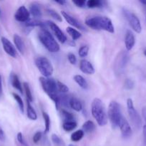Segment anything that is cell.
Masks as SVG:
<instances>
[{"mask_svg": "<svg viewBox=\"0 0 146 146\" xmlns=\"http://www.w3.org/2000/svg\"><path fill=\"white\" fill-rule=\"evenodd\" d=\"M47 24L49 27L50 28V29L52 30L53 34H54L56 37H57V39L59 40L60 42H61L62 44H64L67 41V36H65V34H64L62 31L60 29V27L55 24V23L52 22V21H47Z\"/></svg>", "mask_w": 146, "mask_h": 146, "instance_id": "obj_10", "label": "cell"}, {"mask_svg": "<svg viewBox=\"0 0 146 146\" xmlns=\"http://www.w3.org/2000/svg\"><path fill=\"white\" fill-rule=\"evenodd\" d=\"M123 12L125 17V19H127V22L129 23L130 26L131 27V28L133 29L136 33L140 34L142 31V27L138 17H137L135 14H133V12L130 11L129 10L126 9H123Z\"/></svg>", "mask_w": 146, "mask_h": 146, "instance_id": "obj_9", "label": "cell"}, {"mask_svg": "<svg viewBox=\"0 0 146 146\" xmlns=\"http://www.w3.org/2000/svg\"><path fill=\"white\" fill-rule=\"evenodd\" d=\"M104 1L100 0H89L87 1L86 7L88 8H101L104 7Z\"/></svg>", "mask_w": 146, "mask_h": 146, "instance_id": "obj_25", "label": "cell"}, {"mask_svg": "<svg viewBox=\"0 0 146 146\" xmlns=\"http://www.w3.org/2000/svg\"><path fill=\"white\" fill-rule=\"evenodd\" d=\"M127 112H128L129 118L131 121L132 124L135 128L136 129H140L142 127V119L140 115L137 113L135 108L134 105H133V101L131 98H127Z\"/></svg>", "mask_w": 146, "mask_h": 146, "instance_id": "obj_8", "label": "cell"}, {"mask_svg": "<svg viewBox=\"0 0 146 146\" xmlns=\"http://www.w3.org/2000/svg\"><path fill=\"white\" fill-rule=\"evenodd\" d=\"M14 43L15 45L16 48H17L19 51L21 53V54H24V51L26 50L25 44H24V41H23L22 38L18 34H14Z\"/></svg>", "mask_w": 146, "mask_h": 146, "instance_id": "obj_17", "label": "cell"}, {"mask_svg": "<svg viewBox=\"0 0 146 146\" xmlns=\"http://www.w3.org/2000/svg\"><path fill=\"white\" fill-rule=\"evenodd\" d=\"M10 82H11V86L14 87L15 89H17V91H19L21 94H23V88L22 86H21V82L19 81V78L17 74H14V73H11L10 74Z\"/></svg>", "mask_w": 146, "mask_h": 146, "instance_id": "obj_18", "label": "cell"}, {"mask_svg": "<svg viewBox=\"0 0 146 146\" xmlns=\"http://www.w3.org/2000/svg\"><path fill=\"white\" fill-rule=\"evenodd\" d=\"M25 26L27 27H40L41 29H44L47 27V22H43L37 19H29L25 23Z\"/></svg>", "mask_w": 146, "mask_h": 146, "instance_id": "obj_21", "label": "cell"}, {"mask_svg": "<svg viewBox=\"0 0 146 146\" xmlns=\"http://www.w3.org/2000/svg\"><path fill=\"white\" fill-rule=\"evenodd\" d=\"M27 116L29 119L32 120V121H36L37 119V115L36 113L35 110L34 109L31 105V103L27 101Z\"/></svg>", "mask_w": 146, "mask_h": 146, "instance_id": "obj_24", "label": "cell"}, {"mask_svg": "<svg viewBox=\"0 0 146 146\" xmlns=\"http://www.w3.org/2000/svg\"><path fill=\"white\" fill-rule=\"evenodd\" d=\"M80 68L81 71L86 74H93L94 73V68L92 64L87 60L83 59L80 63Z\"/></svg>", "mask_w": 146, "mask_h": 146, "instance_id": "obj_16", "label": "cell"}, {"mask_svg": "<svg viewBox=\"0 0 146 146\" xmlns=\"http://www.w3.org/2000/svg\"><path fill=\"white\" fill-rule=\"evenodd\" d=\"M144 54H145V56H146V50L144 51Z\"/></svg>", "mask_w": 146, "mask_h": 146, "instance_id": "obj_49", "label": "cell"}, {"mask_svg": "<svg viewBox=\"0 0 146 146\" xmlns=\"http://www.w3.org/2000/svg\"><path fill=\"white\" fill-rule=\"evenodd\" d=\"M73 4H75L77 7H80V8H83V7H86V4H87V1L85 0H76V1H72Z\"/></svg>", "mask_w": 146, "mask_h": 146, "instance_id": "obj_41", "label": "cell"}, {"mask_svg": "<svg viewBox=\"0 0 146 146\" xmlns=\"http://www.w3.org/2000/svg\"><path fill=\"white\" fill-rule=\"evenodd\" d=\"M51 138H52V142L54 143L56 145L64 146V142H63L61 138L58 136V135H56V134H52V135Z\"/></svg>", "mask_w": 146, "mask_h": 146, "instance_id": "obj_35", "label": "cell"}, {"mask_svg": "<svg viewBox=\"0 0 146 146\" xmlns=\"http://www.w3.org/2000/svg\"><path fill=\"white\" fill-rule=\"evenodd\" d=\"M135 44V38L131 31L128 30L127 31L125 34V48L127 51H130L132 48L134 47Z\"/></svg>", "mask_w": 146, "mask_h": 146, "instance_id": "obj_15", "label": "cell"}, {"mask_svg": "<svg viewBox=\"0 0 146 146\" xmlns=\"http://www.w3.org/2000/svg\"><path fill=\"white\" fill-rule=\"evenodd\" d=\"M74 81L83 89H87L88 88V84H87V81L82 76L75 75L74 76Z\"/></svg>", "mask_w": 146, "mask_h": 146, "instance_id": "obj_22", "label": "cell"}, {"mask_svg": "<svg viewBox=\"0 0 146 146\" xmlns=\"http://www.w3.org/2000/svg\"><path fill=\"white\" fill-rule=\"evenodd\" d=\"M40 82L44 92L55 104L56 109L59 110L60 107V94L57 90V81L52 78L40 77Z\"/></svg>", "mask_w": 146, "mask_h": 146, "instance_id": "obj_2", "label": "cell"}, {"mask_svg": "<svg viewBox=\"0 0 146 146\" xmlns=\"http://www.w3.org/2000/svg\"><path fill=\"white\" fill-rule=\"evenodd\" d=\"M62 17H64V19L66 20V21H67L68 24H70V25L75 27V28L79 29L82 30V31H86V29L84 28V26H83L77 19H75L74 17H73L72 16L69 14L68 13L65 12V11H62Z\"/></svg>", "mask_w": 146, "mask_h": 146, "instance_id": "obj_13", "label": "cell"}, {"mask_svg": "<svg viewBox=\"0 0 146 146\" xmlns=\"http://www.w3.org/2000/svg\"><path fill=\"white\" fill-rule=\"evenodd\" d=\"M120 129L121 131L122 136L125 139H127L129 138L132 135V129L131 127H130V124L127 122V120L125 119V118L123 117L121 120V122L120 124Z\"/></svg>", "mask_w": 146, "mask_h": 146, "instance_id": "obj_14", "label": "cell"}, {"mask_svg": "<svg viewBox=\"0 0 146 146\" xmlns=\"http://www.w3.org/2000/svg\"><path fill=\"white\" fill-rule=\"evenodd\" d=\"M1 44H2L3 48H4V51L7 53L8 55L10 56L13 57V58H17V51L16 50L14 46L11 44V41L7 38L6 37H1Z\"/></svg>", "mask_w": 146, "mask_h": 146, "instance_id": "obj_12", "label": "cell"}, {"mask_svg": "<svg viewBox=\"0 0 146 146\" xmlns=\"http://www.w3.org/2000/svg\"><path fill=\"white\" fill-rule=\"evenodd\" d=\"M107 116L113 128H116L120 126V122L123 116L122 115L121 109L118 103L115 101L110 102L108 107Z\"/></svg>", "mask_w": 146, "mask_h": 146, "instance_id": "obj_6", "label": "cell"}, {"mask_svg": "<svg viewBox=\"0 0 146 146\" xmlns=\"http://www.w3.org/2000/svg\"><path fill=\"white\" fill-rule=\"evenodd\" d=\"M142 113H143V116L144 118L145 121L146 122V108H143V111H142ZM146 125V124H145Z\"/></svg>", "mask_w": 146, "mask_h": 146, "instance_id": "obj_45", "label": "cell"}, {"mask_svg": "<svg viewBox=\"0 0 146 146\" xmlns=\"http://www.w3.org/2000/svg\"><path fill=\"white\" fill-rule=\"evenodd\" d=\"M77 124L75 121H69V122H64L62 124V128L64 131L67 132H70L75 129Z\"/></svg>", "mask_w": 146, "mask_h": 146, "instance_id": "obj_29", "label": "cell"}, {"mask_svg": "<svg viewBox=\"0 0 146 146\" xmlns=\"http://www.w3.org/2000/svg\"><path fill=\"white\" fill-rule=\"evenodd\" d=\"M143 142L144 145L146 146V125L143 127Z\"/></svg>", "mask_w": 146, "mask_h": 146, "instance_id": "obj_42", "label": "cell"}, {"mask_svg": "<svg viewBox=\"0 0 146 146\" xmlns=\"http://www.w3.org/2000/svg\"><path fill=\"white\" fill-rule=\"evenodd\" d=\"M69 146H75V145H72V144H70V145H69Z\"/></svg>", "mask_w": 146, "mask_h": 146, "instance_id": "obj_50", "label": "cell"}, {"mask_svg": "<svg viewBox=\"0 0 146 146\" xmlns=\"http://www.w3.org/2000/svg\"><path fill=\"white\" fill-rule=\"evenodd\" d=\"M4 138H5V135H4V133L3 131L2 128L0 127V141H4Z\"/></svg>", "mask_w": 146, "mask_h": 146, "instance_id": "obj_43", "label": "cell"}, {"mask_svg": "<svg viewBox=\"0 0 146 146\" xmlns=\"http://www.w3.org/2000/svg\"><path fill=\"white\" fill-rule=\"evenodd\" d=\"M17 138V141H18V142L19 143L21 144L22 146H29L28 144H27V143L26 142V141L24 140V137H23V135L21 133H18Z\"/></svg>", "mask_w": 146, "mask_h": 146, "instance_id": "obj_38", "label": "cell"}, {"mask_svg": "<svg viewBox=\"0 0 146 146\" xmlns=\"http://www.w3.org/2000/svg\"><path fill=\"white\" fill-rule=\"evenodd\" d=\"M67 58H68V61H70V63L71 64L74 65V64H76V63H77V58H76L75 55H74V54H72V53L68 54V55H67Z\"/></svg>", "mask_w": 146, "mask_h": 146, "instance_id": "obj_40", "label": "cell"}, {"mask_svg": "<svg viewBox=\"0 0 146 146\" xmlns=\"http://www.w3.org/2000/svg\"><path fill=\"white\" fill-rule=\"evenodd\" d=\"M36 66L39 71L46 78H49L53 74V66L50 60L46 57H38L35 60Z\"/></svg>", "mask_w": 146, "mask_h": 146, "instance_id": "obj_7", "label": "cell"}, {"mask_svg": "<svg viewBox=\"0 0 146 146\" xmlns=\"http://www.w3.org/2000/svg\"><path fill=\"white\" fill-rule=\"evenodd\" d=\"M23 88H24V91H25L26 96H27V101L28 102L31 103L33 101V96L32 94H31V89H30L29 85L28 83L24 82L23 84Z\"/></svg>", "mask_w": 146, "mask_h": 146, "instance_id": "obj_28", "label": "cell"}, {"mask_svg": "<svg viewBox=\"0 0 146 146\" xmlns=\"http://www.w3.org/2000/svg\"><path fill=\"white\" fill-rule=\"evenodd\" d=\"M89 51V47L87 46H82L80 48L78 51L79 56H80L81 58H84V57L87 56V54H88Z\"/></svg>", "mask_w": 146, "mask_h": 146, "instance_id": "obj_36", "label": "cell"}, {"mask_svg": "<svg viewBox=\"0 0 146 146\" xmlns=\"http://www.w3.org/2000/svg\"><path fill=\"white\" fill-rule=\"evenodd\" d=\"M54 2L57 3V4H60V5H65L66 3H67L65 1H55Z\"/></svg>", "mask_w": 146, "mask_h": 146, "instance_id": "obj_46", "label": "cell"}, {"mask_svg": "<svg viewBox=\"0 0 146 146\" xmlns=\"http://www.w3.org/2000/svg\"><path fill=\"white\" fill-rule=\"evenodd\" d=\"M67 32L68 33L69 35L72 37V38L74 41L80 38L82 36L81 33L79 32V31H77V30H76L75 29H73L72 27H67Z\"/></svg>", "mask_w": 146, "mask_h": 146, "instance_id": "obj_27", "label": "cell"}, {"mask_svg": "<svg viewBox=\"0 0 146 146\" xmlns=\"http://www.w3.org/2000/svg\"><path fill=\"white\" fill-rule=\"evenodd\" d=\"M84 133L82 130H78L71 135V140L73 142H78L83 138Z\"/></svg>", "mask_w": 146, "mask_h": 146, "instance_id": "obj_30", "label": "cell"}, {"mask_svg": "<svg viewBox=\"0 0 146 146\" xmlns=\"http://www.w3.org/2000/svg\"><path fill=\"white\" fill-rule=\"evenodd\" d=\"M91 112L93 118L100 126H104L107 123V115L104 105L99 98H94L92 102Z\"/></svg>", "mask_w": 146, "mask_h": 146, "instance_id": "obj_3", "label": "cell"}, {"mask_svg": "<svg viewBox=\"0 0 146 146\" xmlns=\"http://www.w3.org/2000/svg\"><path fill=\"white\" fill-rule=\"evenodd\" d=\"M140 2H141L142 3V4H145V5H146V1H145H145H143V0H140Z\"/></svg>", "mask_w": 146, "mask_h": 146, "instance_id": "obj_47", "label": "cell"}, {"mask_svg": "<svg viewBox=\"0 0 146 146\" xmlns=\"http://www.w3.org/2000/svg\"><path fill=\"white\" fill-rule=\"evenodd\" d=\"M1 9H0V18H1Z\"/></svg>", "mask_w": 146, "mask_h": 146, "instance_id": "obj_48", "label": "cell"}, {"mask_svg": "<svg viewBox=\"0 0 146 146\" xmlns=\"http://www.w3.org/2000/svg\"><path fill=\"white\" fill-rule=\"evenodd\" d=\"M61 116L64 122H69V121H74V115L72 113H70L66 110L62 109L61 111Z\"/></svg>", "mask_w": 146, "mask_h": 146, "instance_id": "obj_26", "label": "cell"}, {"mask_svg": "<svg viewBox=\"0 0 146 146\" xmlns=\"http://www.w3.org/2000/svg\"><path fill=\"white\" fill-rule=\"evenodd\" d=\"M46 11H47V14L50 16L51 17H52L54 19L57 20L58 21H62V17L55 11V10L52 9H46Z\"/></svg>", "mask_w": 146, "mask_h": 146, "instance_id": "obj_32", "label": "cell"}, {"mask_svg": "<svg viewBox=\"0 0 146 146\" xmlns=\"http://www.w3.org/2000/svg\"><path fill=\"white\" fill-rule=\"evenodd\" d=\"M12 96L13 97H14V100L17 102V104H18L19 107L20 111H21V112L23 113L24 111V103H23L22 99H21V98L18 95V94H15V93H13Z\"/></svg>", "mask_w": 146, "mask_h": 146, "instance_id": "obj_34", "label": "cell"}, {"mask_svg": "<svg viewBox=\"0 0 146 146\" xmlns=\"http://www.w3.org/2000/svg\"><path fill=\"white\" fill-rule=\"evenodd\" d=\"M69 105L71 108H72L74 111H81L82 110V104L80 102V100L77 99L75 97H70V102H69Z\"/></svg>", "mask_w": 146, "mask_h": 146, "instance_id": "obj_20", "label": "cell"}, {"mask_svg": "<svg viewBox=\"0 0 146 146\" xmlns=\"http://www.w3.org/2000/svg\"><path fill=\"white\" fill-rule=\"evenodd\" d=\"M29 11L24 6H21L16 11L14 14V19L19 22L26 23L30 19Z\"/></svg>", "mask_w": 146, "mask_h": 146, "instance_id": "obj_11", "label": "cell"}, {"mask_svg": "<svg viewBox=\"0 0 146 146\" xmlns=\"http://www.w3.org/2000/svg\"><path fill=\"white\" fill-rule=\"evenodd\" d=\"M130 61V54L127 50H122L117 54L113 64V70L116 76H120L125 70Z\"/></svg>", "mask_w": 146, "mask_h": 146, "instance_id": "obj_5", "label": "cell"}, {"mask_svg": "<svg viewBox=\"0 0 146 146\" xmlns=\"http://www.w3.org/2000/svg\"><path fill=\"white\" fill-rule=\"evenodd\" d=\"M42 116L43 119H44V124H45V128H44V133H48L50 130V124H51V121H50V118L48 114L46 112H42Z\"/></svg>", "mask_w": 146, "mask_h": 146, "instance_id": "obj_31", "label": "cell"}, {"mask_svg": "<svg viewBox=\"0 0 146 146\" xmlns=\"http://www.w3.org/2000/svg\"><path fill=\"white\" fill-rule=\"evenodd\" d=\"M94 129H95V125L92 121H87L82 125V131H84V133H90L93 132Z\"/></svg>", "mask_w": 146, "mask_h": 146, "instance_id": "obj_23", "label": "cell"}, {"mask_svg": "<svg viewBox=\"0 0 146 146\" xmlns=\"http://www.w3.org/2000/svg\"><path fill=\"white\" fill-rule=\"evenodd\" d=\"M57 90H58L59 94H65L67 93H68L69 91V88L65 85L64 84L62 83L61 81H57Z\"/></svg>", "mask_w": 146, "mask_h": 146, "instance_id": "obj_33", "label": "cell"}, {"mask_svg": "<svg viewBox=\"0 0 146 146\" xmlns=\"http://www.w3.org/2000/svg\"><path fill=\"white\" fill-rule=\"evenodd\" d=\"M85 24L94 30H103L110 33L115 32V28L111 19L103 16L89 17L85 19Z\"/></svg>", "mask_w": 146, "mask_h": 146, "instance_id": "obj_1", "label": "cell"}, {"mask_svg": "<svg viewBox=\"0 0 146 146\" xmlns=\"http://www.w3.org/2000/svg\"><path fill=\"white\" fill-rule=\"evenodd\" d=\"M124 86H125V88L127 90L133 89L135 86L134 81H133V80L130 79V78H127V79H126L125 81Z\"/></svg>", "mask_w": 146, "mask_h": 146, "instance_id": "obj_37", "label": "cell"}, {"mask_svg": "<svg viewBox=\"0 0 146 146\" xmlns=\"http://www.w3.org/2000/svg\"><path fill=\"white\" fill-rule=\"evenodd\" d=\"M29 13L34 18H40L42 17V15L40 5L36 2H34L30 4Z\"/></svg>", "mask_w": 146, "mask_h": 146, "instance_id": "obj_19", "label": "cell"}, {"mask_svg": "<svg viewBox=\"0 0 146 146\" xmlns=\"http://www.w3.org/2000/svg\"><path fill=\"white\" fill-rule=\"evenodd\" d=\"M2 95V80H1V76L0 75V97Z\"/></svg>", "mask_w": 146, "mask_h": 146, "instance_id": "obj_44", "label": "cell"}, {"mask_svg": "<svg viewBox=\"0 0 146 146\" xmlns=\"http://www.w3.org/2000/svg\"><path fill=\"white\" fill-rule=\"evenodd\" d=\"M42 138V133L41 131H37L33 136V142L34 143H38L41 141Z\"/></svg>", "mask_w": 146, "mask_h": 146, "instance_id": "obj_39", "label": "cell"}, {"mask_svg": "<svg viewBox=\"0 0 146 146\" xmlns=\"http://www.w3.org/2000/svg\"><path fill=\"white\" fill-rule=\"evenodd\" d=\"M38 38L42 45L51 53L60 51V46L54 37L46 29H42L38 33Z\"/></svg>", "mask_w": 146, "mask_h": 146, "instance_id": "obj_4", "label": "cell"}]
</instances>
